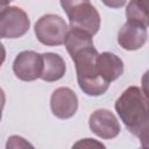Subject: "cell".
<instances>
[{
    "label": "cell",
    "mask_w": 149,
    "mask_h": 149,
    "mask_svg": "<svg viewBox=\"0 0 149 149\" xmlns=\"http://www.w3.org/2000/svg\"><path fill=\"white\" fill-rule=\"evenodd\" d=\"M115 111L126 128L136 136L149 121V98L142 88L129 86L115 101Z\"/></svg>",
    "instance_id": "6da1fadb"
},
{
    "label": "cell",
    "mask_w": 149,
    "mask_h": 149,
    "mask_svg": "<svg viewBox=\"0 0 149 149\" xmlns=\"http://www.w3.org/2000/svg\"><path fill=\"white\" fill-rule=\"evenodd\" d=\"M98 56L99 54L94 45H90L71 57L76 65L77 80L80 90L92 97L104 94L109 87V83L106 81L99 72Z\"/></svg>",
    "instance_id": "7a4b0ae2"
},
{
    "label": "cell",
    "mask_w": 149,
    "mask_h": 149,
    "mask_svg": "<svg viewBox=\"0 0 149 149\" xmlns=\"http://www.w3.org/2000/svg\"><path fill=\"white\" fill-rule=\"evenodd\" d=\"M34 30L36 38L42 44L55 47L64 43L69 27L62 16L56 14H45L37 20Z\"/></svg>",
    "instance_id": "3957f363"
},
{
    "label": "cell",
    "mask_w": 149,
    "mask_h": 149,
    "mask_svg": "<svg viewBox=\"0 0 149 149\" xmlns=\"http://www.w3.org/2000/svg\"><path fill=\"white\" fill-rule=\"evenodd\" d=\"M30 28L27 13L16 6L3 7L0 14V36L2 38H19Z\"/></svg>",
    "instance_id": "277c9868"
},
{
    "label": "cell",
    "mask_w": 149,
    "mask_h": 149,
    "mask_svg": "<svg viewBox=\"0 0 149 149\" xmlns=\"http://www.w3.org/2000/svg\"><path fill=\"white\" fill-rule=\"evenodd\" d=\"M66 15L69 17L71 28L83 30L92 36L95 35L100 28V14L90 2L74 7Z\"/></svg>",
    "instance_id": "5b68a950"
},
{
    "label": "cell",
    "mask_w": 149,
    "mask_h": 149,
    "mask_svg": "<svg viewBox=\"0 0 149 149\" xmlns=\"http://www.w3.org/2000/svg\"><path fill=\"white\" fill-rule=\"evenodd\" d=\"M42 70V55L33 50H24L20 52L13 62V71L15 76L23 81H33L41 78Z\"/></svg>",
    "instance_id": "8992f818"
},
{
    "label": "cell",
    "mask_w": 149,
    "mask_h": 149,
    "mask_svg": "<svg viewBox=\"0 0 149 149\" xmlns=\"http://www.w3.org/2000/svg\"><path fill=\"white\" fill-rule=\"evenodd\" d=\"M50 108L56 118L70 119L78 109V97L69 87H58L51 94Z\"/></svg>",
    "instance_id": "52a82bcc"
},
{
    "label": "cell",
    "mask_w": 149,
    "mask_h": 149,
    "mask_svg": "<svg viewBox=\"0 0 149 149\" xmlns=\"http://www.w3.org/2000/svg\"><path fill=\"white\" fill-rule=\"evenodd\" d=\"M88 125L93 134L97 136L109 140L114 139L120 133V123L115 115L108 109H97L88 119Z\"/></svg>",
    "instance_id": "ba28073f"
},
{
    "label": "cell",
    "mask_w": 149,
    "mask_h": 149,
    "mask_svg": "<svg viewBox=\"0 0 149 149\" xmlns=\"http://www.w3.org/2000/svg\"><path fill=\"white\" fill-rule=\"evenodd\" d=\"M147 38V26L133 20H127L118 33V43L121 48L128 51L142 48L146 44Z\"/></svg>",
    "instance_id": "9c48e42d"
},
{
    "label": "cell",
    "mask_w": 149,
    "mask_h": 149,
    "mask_svg": "<svg viewBox=\"0 0 149 149\" xmlns=\"http://www.w3.org/2000/svg\"><path fill=\"white\" fill-rule=\"evenodd\" d=\"M98 69L101 77L111 83L116 80L123 73V62L115 54L105 51L98 56Z\"/></svg>",
    "instance_id": "30bf717a"
},
{
    "label": "cell",
    "mask_w": 149,
    "mask_h": 149,
    "mask_svg": "<svg viewBox=\"0 0 149 149\" xmlns=\"http://www.w3.org/2000/svg\"><path fill=\"white\" fill-rule=\"evenodd\" d=\"M43 58V70L41 79L44 81H56L63 78L65 74L66 65L62 56L55 52H44L42 54Z\"/></svg>",
    "instance_id": "8fae6325"
},
{
    "label": "cell",
    "mask_w": 149,
    "mask_h": 149,
    "mask_svg": "<svg viewBox=\"0 0 149 149\" xmlns=\"http://www.w3.org/2000/svg\"><path fill=\"white\" fill-rule=\"evenodd\" d=\"M64 44H65V48H66L70 57H72L79 50H81L86 47L93 45V40H92V35H90L83 30L71 28V29H69V31L66 34Z\"/></svg>",
    "instance_id": "7c38bea8"
},
{
    "label": "cell",
    "mask_w": 149,
    "mask_h": 149,
    "mask_svg": "<svg viewBox=\"0 0 149 149\" xmlns=\"http://www.w3.org/2000/svg\"><path fill=\"white\" fill-rule=\"evenodd\" d=\"M127 20L149 26V0H130L126 8Z\"/></svg>",
    "instance_id": "4fadbf2b"
},
{
    "label": "cell",
    "mask_w": 149,
    "mask_h": 149,
    "mask_svg": "<svg viewBox=\"0 0 149 149\" xmlns=\"http://www.w3.org/2000/svg\"><path fill=\"white\" fill-rule=\"evenodd\" d=\"M23 148V147H33L31 144H29L28 142L24 141L23 137L21 136H10L8 139V142L6 144V148Z\"/></svg>",
    "instance_id": "5bb4252c"
},
{
    "label": "cell",
    "mask_w": 149,
    "mask_h": 149,
    "mask_svg": "<svg viewBox=\"0 0 149 149\" xmlns=\"http://www.w3.org/2000/svg\"><path fill=\"white\" fill-rule=\"evenodd\" d=\"M140 140V143L143 148H149V121L140 129L136 135Z\"/></svg>",
    "instance_id": "9a60e30c"
},
{
    "label": "cell",
    "mask_w": 149,
    "mask_h": 149,
    "mask_svg": "<svg viewBox=\"0 0 149 149\" xmlns=\"http://www.w3.org/2000/svg\"><path fill=\"white\" fill-rule=\"evenodd\" d=\"M61 1V6L64 9V12L68 14L69 12H71L74 7L85 3V2H90V0H59Z\"/></svg>",
    "instance_id": "2e32d148"
},
{
    "label": "cell",
    "mask_w": 149,
    "mask_h": 149,
    "mask_svg": "<svg viewBox=\"0 0 149 149\" xmlns=\"http://www.w3.org/2000/svg\"><path fill=\"white\" fill-rule=\"evenodd\" d=\"M92 148V147H102L105 148V146L102 143H99L92 139H85V140H81L79 142H77L76 144H73V148Z\"/></svg>",
    "instance_id": "e0dca14e"
},
{
    "label": "cell",
    "mask_w": 149,
    "mask_h": 149,
    "mask_svg": "<svg viewBox=\"0 0 149 149\" xmlns=\"http://www.w3.org/2000/svg\"><path fill=\"white\" fill-rule=\"evenodd\" d=\"M141 86H142V91L144 92V94L149 98V70L142 76Z\"/></svg>",
    "instance_id": "ac0fdd59"
},
{
    "label": "cell",
    "mask_w": 149,
    "mask_h": 149,
    "mask_svg": "<svg viewBox=\"0 0 149 149\" xmlns=\"http://www.w3.org/2000/svg\"><path fill=\"white\" fill-rule=\"evenodd\" d=\"M101 1L109 8H121L127 2V0H101Z\"/></svg>",
    "instance_id": "d6986e66"
},
{
    "label": "cell",
    "mask_w": 149,
    "mask_h": 149,
    "mask_svg": "<svg viewBox=\"0 0 149 149\" xmlns=\"http://www.w3.org/2000/svg\"><path fill=\"white\" fill-rule=\"evenodd\" d=\"M13 0H1V6H2V8L6 6V5H8L9 2H12Z\"/></svg>",
    "instance_id": "ffe728a7"
}]
</instances>
